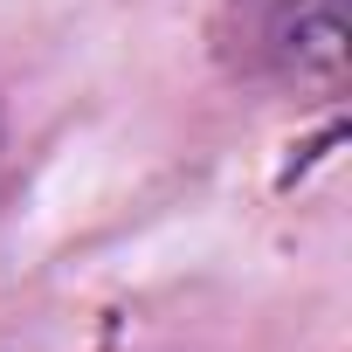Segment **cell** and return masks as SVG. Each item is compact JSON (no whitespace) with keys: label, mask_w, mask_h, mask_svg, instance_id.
<instances>
[{"label":"cell","mask_w":352,"mask_h":352,"mask_svg":"<svg viewBox=\"0 0 352 352\" xmlns=\"http://www.w3.org/2000/svg\"><path fill=\"white\" fill-rule=\"evenodd\" d=\"M214 56L228 76L297 97H331L352 69L345 0H221Z\"/></svg>","instance_id":"cell-1"}]
</instances>
